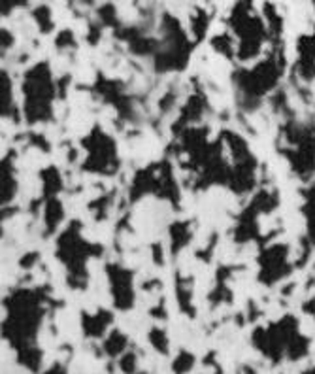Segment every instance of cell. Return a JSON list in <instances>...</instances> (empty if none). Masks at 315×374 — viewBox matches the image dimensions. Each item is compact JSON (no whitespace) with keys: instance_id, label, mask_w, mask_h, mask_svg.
<instances>
[{"instance_id":"obj_3","label":"cell","mask_w":315,"mask_h":374,"mask_svg":"<svg viewBox=\"0 0 315 374\" xmlns=\"http://www.w3.org/2000/svg\"><path fill=\"white\" fill-rule=\"evenodd\" d=\"M78 227H72L64 233L59 242V254L70 267V278L74 275H85V259L89 257V248L80 237H78Z\"/></svg>"},{"instance_id":"obj_2","label":"cell","mask_w":315,"mask_h":374,"mask_svg":"<svg viewBox=\"0 0 315 374\" xmlns=\"http://www.w3.org/2000/svg\"><path fill=\"white\" fill-rule=\"evenodd\" d=\"M51 76L46 64H40L36 69L29 72L25 83L27 95V113L31 121H38L50 116V102H51Z\"/></svg>"},{"instance_id":"obj_8","label":"cell","mask_w":315,"mask_h":374,"mask_svg":"<svg viewBox=\"0 0 315 374\" xmlns=\"http://www.w3.org/2000/svg\"><path fill=\"white\" fill-rule=\"evenodd\" d=\"M149 342L153 344V348L162 354V356H167L168 354V337L167 333L162 329H151L149 333Z\"/></svg>"},{"instance_id":"obj_6","label":"cell","mask_w":315,"mask_h":374,"mask_svg":"<svg viewBox=\"0 0 315 374\" xmlns=\"http://www.w3.org/2000/svg\"><path fill=\"white\" fill-rule=\"evenodd\" d=\"M127 342H129V340H127V337H125L123 333H119V331H111L110 337L106 338L104 352L110 357L121 356L125 349H127Z\"/></svg>"},{"instance_id":"obj_9","label":"cell","mask_w":315,"mask_h":374,"mask_svg":"<svg viewBox=\"0 0 315 374\" xmlns=\"http://www.w3.org/2000/svg\"><path fill=\"white\" fill-rule=\"evenodd\" d=\"M119 368L125 374H136V356L134 354H125L119 361Z\"/></svg>"},{"instance_id":"obj_11","label":"cell","mask_w":315,"mask_h":374,"mask_svg":"<svg viewBox=\"0 0 315 374\" xmlns=\"http://www.w3.org/2000/svg\"><path fill=\"white\" fill-rule=\"evenodd\" d=\"M304 374H315V367L314 368H309V370H306Z\"/></svg>"},{"instance_id":"obj_10","label":"cell","mask_w":315,"mask_h":374,"mask_svg":"<svg viewBox=\"0 0 315 374\" xmlns=\"http://www.w3.org/2000/svg\"><path fill=\"white\" fill-rule=\"evenodd\" d=\"M43 374H66V368L62 367L61 363H57V365H53L48 373H43Z\"/></svg>"},{"instance_id":"obj_1","label":"cell","mask_w":315,"mask_h":374,"mask_svg":"<svg viewBox=\"0 0 315 374\" xmlns=\"http://www.w3.org/2000/svg\"><path fill=\"white\" fill-rule=\"evenodd\" d=\"M42 300L34 291H18L6 299L8 318L2 324V335L18 354L38 348L36 335L43 318Z\"/></svg>"},{"instance_id":"obj_4","label":"cell","mask_w":315,"mask_h":374,"mask_svg":"<svg viewBox=\"0 0 315 374\" xmlns=\"http://www.w3.org/2000/svg\"><path fill=\"white\" fill-rule=\"evenodd\" d=\"M108 275H110L111 284H113L111 293L115 299V306L121 310H129L132 306V299H134L132 286H130V275L125 268L119 267H108Z\"/></svg>"},{"instance_id":"obj_7","label":"cell","mask_w":315,"mask_h":374,"mask_svg":"<svg viewBox=\"0 0 315 374\" xmlns=\"http://www.w3.org/2000/svg\"><path fill=\"white\" fill-rule=\"evenodd\" d=\"M192 367H195V356L189 354V352H179V356L172 363V368L176 374L191 373Z\"/></svg>"},{"instance_id":"obj_5","label":"cell","mask_w":315,"mask_h":374,"mask_svg":"<svg viewBox=\"0 0 315 374\" xmlns=\"http://www.w3.org/2000/svg\"><path fill=\"white\" fill-rule=\"evenodd\" d=\"M81 324H83V331H85L87 337L99 338L104 335L108 325L111 324V314L106 310H100L97 314H83Z\"/></svg>"}]
</instances>
